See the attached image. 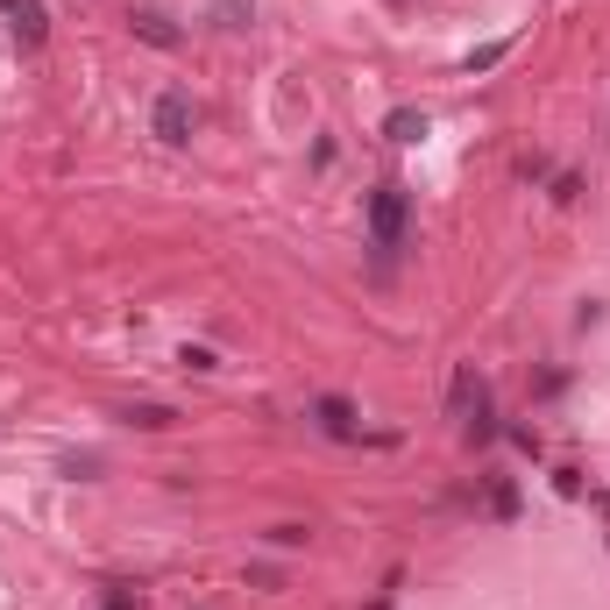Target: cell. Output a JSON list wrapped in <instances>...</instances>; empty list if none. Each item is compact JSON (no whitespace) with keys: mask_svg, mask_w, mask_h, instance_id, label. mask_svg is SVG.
<instances>
[{"mask_svg":"<svg viewBox=\"0 0 610 610\" xmlns=\"http://www.w3.org/2000/svg\"><path fill=\"white\" fill-rule=\"evenodd\" d=\"M405 227H412V192L405 185H376L369 192V249H376V263H391L405 249Z\"/></svg>","mask_w":610,"mask_h":610,"instance_id":"6da1fadb","label":"cell"},{"mask_svg":"<svg viewBox=\"0 0 610 610\" xmlns=\"http://www.w3.org/2000/svg\"><path fill=\"white\" fill-rule=\"evenodd\" d=\"M313 426H320L327 440H362L355 405H348V398H334V391H327V398H313Z\"/></svg>","mask_w":610,"mask_h":610,"instance_id":"7a4b0ae2","label":"cell"},{"mask_svg":"<svg viewBox=\"0 0 610 610\" xmlns=\"http://www.w3.org/2000/svg\"><path fill=\"white\" fill-rule=\"evenodd\" d=\"M192 93H157V135L164 142H192Z\"/></svg>","mask_w":610,"mask_h":610,"instance_id":"3957f363","label":"cell"},{"mask_svg":"<svg viewBox=\"0 0 610 610\" xmlns=\"http://www.w3.org/2000/svg\"><path fill=\"white\" fill-rule=\"evenodd\" d=\"M0 15H8V22H15V36H22L29 50L43 43V0H0Z\"/></svg>","mask_w":610,"mask_h":610,"instance_id":"277c9868","label":"cell"},{"mask_svg":"<svg viewBox=\"0 0 610 610\" xmlns=\"http://www.w3.org/2000/svg\"><path fill=\"white\" fill-rule=\"evenodd\" d=\"M483 391H490V384L476 376V362H462V369H454V391H447V412H454V419H469V405H476Z\"/></svg>","mask_w":610,"mask_h":610,"instance_id":"5b68a950","label":"cell"},{"mask_svg":"<svg viewBox=\"0 0 610 610\" xmlns=\"http://www.w3.org/2000/svg\"><path fill=\"white\" fill-rule=\"evenodd\" d=\"M384 135H391V142H419V135H426V114H419V107H391V114H384Z\"/></svg>","mask_w":610,"mask_h":610,"instance_id":"8992f818","label":"cell"},{"mask_svg":"<svg viewBox=\"0 0 610 610\" xmlns=\"http://www.w3.org/2000/svg\"><path fill=\"white\" fill-rule=\"evenodd\" d=\"M483 504H490V518H518V490H511V476H490Z\"/></svg>","mask_w":610,"mask_h":610,"instance_id":"52a82bcc","label":"cell"},{"mask_svg":"<svg viewBox=\"0 0 610 610\" xmlns=\"http://www.w3.org/2000/svg\"><path fill=\"white\" fill-rule=\"evenodd\" d=\"M504 50H511V43H483V50H469V57H462V71H469V79H476V71L504 64Z\"/></svg>","mask_w":610,"mask_h":610,"instance_id":"ba28073f","label":"cell"},{"mask_svg":"<svg viewBox=\"0 0 610 610\" xmlns=\"http://www.w3.org/2000/svg\"><path fill=\"white\" fill-rule=\"evenodd\" d=\"M171 419H178L171 405H135V412H128V426H149V433H157V426H171Z\"/></svg>","mask_w":610,"mask_h":610,"instance_id":"9c48e42d","label":"cell"},{"mask_svg":"<svg viewBox=\"0 0 610 610\" xmlns=\"http://www.w3.org/2000/svg\"><path fill=\"white\" fill-rule=\"evenodd\" d=\"M178 362H185V369H199V376H213V369H220V355H213V348H192V341L178 348Z\"/></svg>","mask_w":610,"mask_h":610,"instance_id":"30bf717a","label":"cell"},{"mask_svg":"<svg viewBox=\"0 0 610 610\" xmlns=\"http://www.w3.org/2000/svg\"><path fill=\"white\" fill-rule=\"evenodd\" d=\"M135 29H142V36H149V43H157V50H171V43H178V29H164V22H157V15H142V22H135Z\"/></svg>","mask_w":610,"mask_h":610,"instance_id":"8fae6325","label":"cell"},{"mask_svg":"<svg viewBox=\"0 0 610 610\" xmlns=\"http://www.w3.org/2000/svg\"><path fill=\"white\" fill-rule=\"evenodd\" d=\"M575 199H582V178L561 171V178H554V206H575Z\"/></svg>","mask_w":610,"mask_h":610,"instance_id":"7c38bea8","label":"cell"},{"mask_svg":"<svg viewBox=\"0 0 610 610\" xmlns=\"http://www.w3.org/2000/svg\"><path fill=\"white\" fill-rule=\"evenodd\" d=\"M270 547H305V525H270Z\"/></svg>","mask_w":610,"mask_h":610,"instance_id":"4fadbf2b","label":"cell"},{"mask_svg":"<svg viewBox=\"0 0 610 610\" xmlns=\"http://www.w3.org/2000/svg\"><path fill=\"white\" fill-rule=\"evenodd\" d=\"M518 178H525V185H540V178H554V164H547V157H525V164H518Z\"/></svg>","mask_w":610,"mask_h":610,"instance_id":"5bb4252c","label":"cell"},{"mask_svg":"<svg viewBox=\"0 0 610 610\" xmlns=\"http://www.w3.org/2000/svg\"><path fill=\"white\" fill-rule=\"evenodd\" d=\"M554 490L561 497H582V469H554Z\"/></svg>","mask_w":610,"mask_h":610,"instance_id":"9a60e30c","label":"cell"},{"mask_svg":"<svg viewBox=\"0 0 610 610\" xmlns=\"http://www.w3.org/2000/svg\"><path fill=\"white\" fill-rule=\"evenodd\" d=\"M107 610H142V603H135L128 589H107Z\"/></svg>","mask_w":610,"mask_h":610,"instance_id":"2e32d148","label":"cell"}]
</instances>
